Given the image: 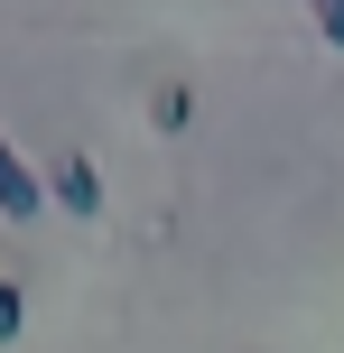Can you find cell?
<instances>
[{
  "label": "cell",
  "mask_w": 344,
  "mask_h": 353,
  "mask_svg": "<svg viewBox=\"0 0 344 353\" xmlns=\"http://www.w3.org/2000/svg\"><path fill=\"white\" fill-rule=\"evenodd\" d=\"M37 176H47V205H65V214H103V176H93V159H84V149L47 159Z\"/></svg>",
  "instance_id": "cell-1"
},
{
  "label": "cell",
  "mask_w": 344,
  "mask_h": 353,
  "mask_svg": "<svg viewBox=\"0 0 344 353\" xmlns=\"http://www.w3.org/2000/svg\"><path fill=\"white\" fill-rule=\"evenodd\" d=\"M37 205H47V176L19 159V149H10V130H0V214H10V223H28Z\"/></svg>",
  "instance_id": "cell-2"
},
{
  "label": "cell",
  "mask_w": 344,
  "mask_h": 353,
  "mask_svg": "<svg viewBox=\"0 0 344 353\" xmlns=\"http://www.w3.org/2000/svg\"><path fill=\"white\" fill-rule=\"evenodd\" d=\"M149 112H159V130H186V121H196V93H186V84H159Z\"/></svg>",
  "instance_id": "cell-3"
},
{
  "label": "cell",
  "mask_w": 344,
  "mask_h": 353,
  "mask_svg": "<svg viewBox=\"0 0 344 353\" xmlns=\"http://www.w3.org/2000/svg\"><path fill=\"white\" fill-rule=\"evenodd\" d=\"M316 10V28H326V47H344V0H307Z\"/></svg>",
  "instance_id": "cell-4"
},
{
  "label": "cell",
  "mask_w": 344,
  "mask_h": 353,
  "mask_svg": "<svg viewBox=\"0 0 344 353\" xmlns=\"http://www.w3.org/2000/svg\"><path fill=\"white\" fill-rule=\"evenodd\" d=\"M10 335H19V288L0 279V344H10Z\"/></svg>",
  "instance_id": "cell-5"
}]
</instances>
